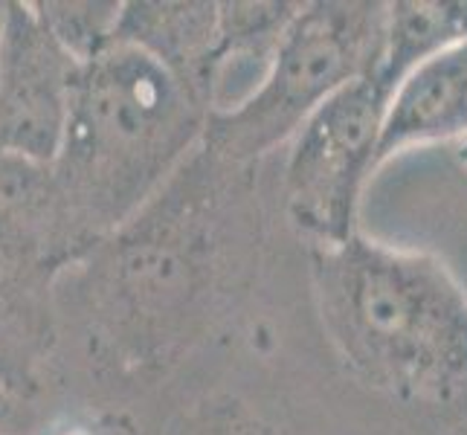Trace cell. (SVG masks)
<instances>
[{"mask_svg": "<svg viewBox=\"0 0 467 435\" xmlns=\"http://www.w3.org/2000/svg\"><path fill=\"white\" fill-rule=\"evenodd\" d=\"M389 90L375 76L337 90L287 140L282 198L291 227L311 250L360 233V198L375 174Z\"/></svg>", "mask_w": 467, "mask_h": 435, "instance_id": "cell-5", "label": "cell"}, {"mask_svg": "<svg viewBox=\"0 0 467 435\" xmlns=\"http://www.w3.org/2000/svg\"><path fill=\"white\" fill-rule=\"evenodd\" d=\"M82 64L50 36L32 4H6L0 41V151L53 163Z\"/></svg>", "mask_w": 467, "mask_h": 435, "instance_id": "cell-6", "label": "cell"}, {"mask_svg": "<svg viewBox=\"0 0 467 435\" xmlns=\"http://www.w3.org/2000/svg\"><path fill=\"white\" fill-rule=\"evenodd\" d=\"M447 435H467V415H462L459 421H456L453 427L447 430Z\"/></svg>", "mask_w": 467, "mask_h": 435, "instance_id": "cell-16", "label": "cell"}, {"mask_svg": "<svg viewBox=\"0 0 467 435\" xmlns=\"http://www.w3.org/2000/svg\"><path fill=\"white\" fill-rule=\"evenodd\" d=\"M93 250L53 166L0 151V273L58 294L61 279Z\"/></svg>", "mask_w": 467, "mask_h": 435, "instance_id": "cell-7", "label": "cell"}, {"mask_svg": "<svg viewBox=\"0 0 467 435\" xmlns=\"http://www.w3.org/2000/svg\"><path fill=\"white\" fill-rule=\"evenodd\" d=\"M206 108L137 47L114 44L78 73L53 174L96 247L163 195L198 154Z\"/></svg>", "mask_w": 467, "mask_h": 435, "instance_id": "cell-2", "label": "cell"}, {"mask_svg": "<svg viewBox=\"0 0 467 435\" xmlns=\"http://www.w3.org/2000/svg\"><path fill=\"white\" fill-rule=\"evenodd\" d=\"M0 435H36V432H24V430H6V432H0Z\"/></svg>", "mask_w": 467, "mask_h": 435, "instance_id": "cell-18", "label": "cell"}, {"mask_svg": "<svg viewBox=\"0 0 467 435\" xmlns=\"http://www.w3.org/2000/svg\"><path fill=\"white\" fill-rule=\"evenodd\" d=\"M163 435H276L247 404L235 398H203L177 412Z\"/></svg>", "mask_w": 467, "mask_h": 435, "instance_id": "cell-14", "label": "cell"}, {"mask_svg": "<svg viewBox=\"0 0 467 435\" xmlns=\"http://www.w3.org/2000/svg\"><path fill=\"white\" fill-rule=\"evenodd\" d=\"M447 140L467 142V41L424 61L392 90L378 166L415 145Z\"/></svg>", "mask_w": 467, "mask_h": 435, "instance_id": "cell-8", "label": "cell"}, {"mask_svg": "<svg viewBox=\"0 0 467 435\" xmlns=\"http://www.w3.org/2000/svg\"><path fill=\"white\" fill-rule=\"evenodd\" d=\"M467 41V0H398L386 4L383 44L375 78L389 90L441 56L450 47Z\"/></svg>", "mask_w": 467, "mask_h": 435, "instance_id": "cell-12", "label": "cell"}, {"mask_svg": "<svg viewBox=\"0 0 467 435\" xmlns=\"http://www.w3.org/2000/svg\"><path fill=\"white\" fill-rule=\"evenodd\" d=\"M32 9L82 67L117 44L119 0H36Z\"/></svg>", "mask_w": 467, "mask_h": 435, "instance_id": "cell-13", "label": "cell"}, {"mask_svg": "<svg viewBox=\"0 0 467 435\" xmlns=\"http://www.w3.org/2000/svg\"><path fill=\"white\" fill-rule=\"evenodd\" d=\"M459 157H462L464 163H467V142H462V151H459Z\"/></svg>", "mask_w": 467, "mask_h": 435, "instance_id": "cell-19", "label": "cell"}, {"mask_svg": "<svg viewBox=\"0 0 467 435\" xmlns=\"http://www.w3.org/2000/svg\"><path fill=\"white\" fill-rule=\"evenodd\" d=\"M383 21L378 0L302 4L255 93L230 114L206 117L201 151L238 169L287 145L322 102L375 73Z\"/></svg>", "mask_w": 467, "mask_h": 435, "instance_id": "cell-3", "label": "cell"}, {"mask_svg": "<svg viewBox=\"0 0 467 435\" xmlns=\"http://www.w3.org/2000/svg\"><path fill=\"white\" fill-rule=\"evenodd\" d=\"M299 6L302 4H287V0L218 4V38L206 88L209 117L230 114L255 93Z\"/></svg>", "mask_w": 467, "mask_h": 435, "instance_id": "cell-10", "label": "cell"}, {"mask_svg": "<svg viewBox=\"0 0 467 435\" xmlns=\"http://www.w3.org/2000/svg\"><path fill=\"white\" fill-rule=\"evenodd\" d=\"M76 270L88 311L96 308L99 326L110 331L108 340L140 357L181 340L206 279L195 227L174 212L163 218L157 201Z\"/></svg>", "mask_w": 467, "mask_h": 435, "instance_id": "cell-4", "label": "cell"}, {"mask_svg": "<svg viewBox=\"0 0 467 435\" xmlns=\"http://www.w3.org/2000/svg\"><path fill=\"white\" fill-rule=\"evenodd\" d=\"M21 400H15L4 386H0V432L21 430Z\"/></svg>", "mask_w": 467, "mask_h": 435, "instance_id": "cell-15", "label": "cell"}, {"mask_svg": "<svg viewBox=\"0 0 467 435\" xmlns=\"http://www.w3.org/2000/svg\"><path fill=\"white\" fill-rule=\"evenodd\" d=\"M4 18H6V4H0V41H4Z\"/></svg>", "mask_w": 467, "mask_h": 435, "instance_id": "cell-17", "label": "cell"}, {"mask_svg": "<svg viewBox=\"0 0 467 435\" xmlns=\"http://www.w3.org/2000/svg\"><path fill=\"white\" fill-rule=\"evenodd\" d=\"M58 294L32 290L0 273V386L21 404L41 392L58 343Z\"/></svg>", "mask_w": 467, "mask_h": 435, "instance_id": "cell-11", "label": "cell"}, {"mask_svg": "<svg viewBox=\"0 0 467 435\" xmlns=\"http://www.w3.org/2000/svg\"><path fill=\"white\" fill-rule=\"evenodd\" d=\"M328 343L354 378L407 407L467 409V294L430 253L354 233L311 250Z\"/></svg>", "mask_w": 467, "mask_h": 435, "instance_id": "cell-1", "label": "cell"}, {"mask_svg": "<svg viewBox=\"0 0 467 435\" xmlns=\"http://www.w3.org/2000/svg\"><path fill=\"white\" fill-rule=\"evenodd\" d=\"M215 38L218 4H209V0H131V4H122L117 44L137 47L140 53L154 58L203 108Z\"/></svg>", "mask_w": 467, "mask_h": 435, "instance_id": "cell-9", "label": "cell"}]
</instances>
